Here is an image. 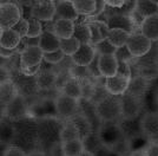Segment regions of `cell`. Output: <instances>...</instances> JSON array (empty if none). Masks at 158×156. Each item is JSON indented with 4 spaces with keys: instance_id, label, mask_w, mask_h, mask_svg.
<instances>
[{
    "instance_id": "obj_1",
    "label": "cell",
    "mask_w": 158,
    "mask_h": 156,
    "mask_svg": "<svg viewBox=\"0 0 158 156\" xmlns=\"http://www.w3.org/2000/svg\"><path fill=\"white\" fill-rule=\"evenodd\" d=\"M63 123L58 118L52 116H46L40 118L38 121V138L39 144L44 148H46V151L52 145L60 142V131H61Z\"/></svg>"
},
{
    "instance_id": "obj_2",
    "label": "cell",
    "mask_w": 158,
    "mask_h": 156,
    "mask_svg": "<svg viewBox=\"0 0 158 156\" xmlns=\"http://www.w3.org/2000/svg\"><path fill=\"white\" fill-rule=\"evenodd\" d=\"M94 111L102 123H116L122 118V96H106L94 105Z\"/></svg>"
},
{
    "instance_id": "obj_3",
    "label": "cell",
    "mask_w": 158,
    "mask_h": 156,
    "mask_svg": "<svg viewBox=\"0 0 158 156\" xmlns=\"http://www.w3.org/2000/svg\"><path fill=\"white\" fill-rule=\"evenodd\" d=\"M98 134L104 145L110 147L113 150L125 142V137L118 123H102Z\"/></svg>"
},
{
    "instance_id": "obj_4",
    "label": "cell",
    "mask_w": 158,
    "mask_h": 156,
    "mask_svg": "<svg viewBox=\"0 0 158 156\" xmlns=\"http://www.w3.org/2000/svg\"><path fill=\"white\" fill-rule=\"evenodd\" d=\"M80 101L66 96L59 92L54 98V109L57 116L64 119H71L73 116L79 114L80 109Z\"/></svg>"
},
{
    "instance_id": "obj_5",
    "label": "cell",
    "mask_w": 158,
    "mask_h": 156,
    "mask_svg": "<svg viewBox=\"0 0 158 156\" xmlns=\"http://www.w3.org/2000/svg\"><path fill=\"white\" fill-rule=\"evenodd\" d=\"M23 18L18 4L11 1H1L0 5V30L13 28Z\"/></svg>"
},
{
    "instance_id": "obj_6",
    "label": "cell",
    "mask_w": 158,
    "mask_h": 156,
    "mask_svg": "<svg viewBox=\"0 0 158 156\" xmlns=\"http://www.w3.org/2000/svg\"><path fill=\"white\" fill-rule=\"evenodd\" d=\"M125 46L132 58L139 59L149 53V51L151 50L152 41L140 32H136L130 34Z\"/></svg>"
},
{
    "instance_id": "obj_7",
    "label": "cell",
    "mask_w": 158,
    "mask_h": 156,
    "mask_svg": "<svg viewBox=\"0 0 158 156\" xmlns=\"http://www.w3.org/2000/svg\"><path fill=\"white\" fill-rule=\"evenodd\" d=\"M144 98L124 93L122 96V118L123 119H137L139 114L144 109Z\"/></svg>"
},
{
    "instance_id": "obj_8",
    "label": "cell",
    "mask_w": 158,
    "mask_h": 156,
    "mask_svg": "<svg viewBox=\"0 0 158 156\" xmlns=\"http://www.w3.org/2000/svg\"><path fill=\"white\" fill-rule=\"evenodd\" d=\"M56 17V1L40 0L33 1L30 7V18L40 21H52Z\"/></svg>"
},
{
    "instance_id": "obj_9",
    "label": "cell",
    "mask_w": 158,
    "mask_h": 156,
    "mask_svg": "<svg viewBox=\"0 0 158 156\" xmlns=\"http://www.w3.org/2000/svg\"><path fill=\"white\" fill-rule=\"evenodd\" d=\"M2 115L11 121H19L26 115L27 112V101L25 96L18 95L2 108Z\"/></svg>"
},
{
    "instance_id": "obj_10",
    "label": "cell",
    "mask_w": 158,
    "mask_h": 156,
    "mask_svg": "<svg viewBox=\"0 0 158 156\" xmlns=\"http://www.w3.org/2000/svg\"><path fill=\"white\" fill-rule=\"evenodd\" d=\"M44 60V52L39 46H27L19 54L20 69H30L41 65Z\"/></svg>"
},
{
    "instance_id": "obj_11",
    "label": "cell",
    "mask_w": 158,
    "mask_h": 156,
    "mask_svg": "<svg viewBox=\"0 0 158 156\" xmlns=\"http://www.w3.org/2000/svg\"><path fill=\"white\" fill-rule=\"evenodd\" d=\"M130 80H131L130 77H126V76L117 73L114 77L106 78L104 84H105V89L109 92V95H112V96H123L127 91V89H129Z\"/></svg>"
},
{
    "instance_id": "obj_12",
    "label": "cell",
    "mask_w": 158,
    "mask_h": 156,
    "mask_svg": "<svg viewBox=\"0 0 158 156\" xmlns=\"http://www.w3.org/2000/svg\"><path fill=\"white\" fill-rule=\"evenodd\" d=\"M109 28H119V30H124L126 32H129L130 34L137 32V27L135 26L132 18L130 14H123V13H117L107 17V19L105 20Z\"/></svg>"
},
{
    "instance_id": "obj_13",
    "label": "cell",
    "mask_w": 158,
    "mask_h": 156,
    "mask_svg": "<svg viewBox=\"0 0 158 156\" xmlns=\"http://www.w3.org/2000/svg\"><path fill=\"white\" fill-rule=\"evenodd\" d=\"M38 89L41 91H50L58 86L59 73L48 69H40L35 76Z\"/></svg>"
},
{
    "instance_id": "obj_14",
    "label": "cell",
    "mask_w": 158,
    "mask_h": 156,
    "mask_svg": "<svg viewBox=\"0 0 158 156\" xmlns=\"http://www.w3.org/2000/svg\"><path fill=\"white\" fill-rule=\"evenodd\" d=\"M98 67L102 77H114L118 71V60L114 54H98Z\"/></svg>"
},
{
    "instance_id": "obj_15",
    "label": "cell",
    "mask_w": 158,
    "mask_h": 156,
    "mask_svg": "<svg viewBox=\"0 0 158 156\" xmlns=\"http://www.w3.org/2000/svg\"><path fill=\"white\" fill-rule=\"evenodd\" d=\"M96 56H97V52L93 46H91L90 44H83L80 45L78 51L71 57V60L77 66L87 67L93 62V59L96 58Z\"/></svg>"
},
{
    "instance_id": "obj_16",
    "label": "cell",
    "mask_w": 158,
    "mask_h": 156,
    "mask_svg": "<svg viewBox=\"0 0 158 156\" xmlns=\"http://www.w3.org/2000/svg\"><path fill=\"white\" fill-rule=\"evenodd\" d=\"M89 27L91 31V46H97L99 43L104 41L109 37L110 28L104 20H91L89 23Z\"/></svg>"
},
{
    "instance_id": "obj_17",
    "label": "cell",
    "mask_w": 158,
    "mask_h": 156,
    "mask_svg": "<svg viewBox=\"0 0 158 156\" xmlns=\"http://www.w3.org/2000/svg\"><path fill=\"white\" fill-rule=\"evenodd\" d=\"M149 86H150V80L142 76H135L131 77L129 89L125 93H130L132 96H136L139 98H144L149 92Z\"/></svg>"
},
{
    "instance_id": "obj_18",
    "label": "cell",
    "mask_w": 158,
    "mask_h": 156,
    "mask_svg": "<svg viewBox=\"0 0 158 156\" xmlns=\"http://www.w3.org/2000/svg\"><path fill=\"white\" fill-rule=\"evenodd\" d=\"M142 132L146 136L158 135V111H148L140 118Z\"/></svg>"
},
{
    "instance_id": "obj_19",
    "label": "cell",
    "mask_w": 158,
    "mask_h": 156,
    "mask_svg": "<svg viewBox=\"0 0 158 156\" xmlns=\"http://www.w3.org/2000/svg\"><path fill=\"white\" fill-rule=\"evenodd\" d=\"M56 20L57 19H67L77 21L79 19V14L73 7L72 1L60 0L56 1Z\"/></svg>"
},
{
    "instance_id": "obj_20",
    "label": "cell",
    "mask_w": 158,
    "mask_h": 156,
    "mask_svg": "<svg viewBox=\"0 0 158 156\" xmlns=\"http://www.w3.org/2000/svg\"><path fill=\"white\" fill-rule=\"evenodd\" d=\"M21 40L23 38L20 37V34L17 31H14L13 28L1 30L0 32V46L4 49L15 50L20 46Z\"/></svg>"
},
{
    "instance_id": "obj_21",
    "label": "cell",
    "mask_w": 158,
    "mask_h": 156,
    "mask_svg": "<svg viewBox=\"0 0 158 156\" xmlns=\"http://www.w3.org/2000/svg\"><path fill=\"white\" fill-rule=\"evenodd\" d=\"M74 27L76 21L67 19H57L54 20V27L53 33L61 40V39L72 38L74 34Z\"/></svg>"
},
{
    "instance_id": "obj_22",
    "label": "cell",
    "mask_w": 158,
    "mask_h": 156,
    "mask_svg": "<svg viewBox=\"0 0 158 156\" xmlns=\"http://www.w3.org/2000/svg\"><path fill=\"white\" fill-rule=\"evenodd\" d=\"M39 47L44 53H52L60 50V39L52 32L43 31L40 36Z\"/></svg>"
},
{
    "instance_id": "obj_23",
    "label": "cell",
    "mask_w": 158,
    "mask_h": 156,
    "mask_svg": "<svg viewBox=\"0 0 158 156\" xmlns=\"http://www.w3.org/2000/svg\"><path fill=\"white\" fill-rule=\"evenodd\" d=\"M60 92L77 101L83 99V85L81 82L77 78L70 77L66 80L64 85L60 88Z\"/></svg>"
},
{
    "instance_id": "obj_24",
    "label": "cell",
    "mask_w": 158,
    "mask_h": 156,
    "mask_svg": "<svg viewBox=\"0 0 158 156\" xmlns=\"http://www.w3.org/2000/svg\"><path fill=\"white\" fill-rule=\"evenodd\" d=\"M140 33L151 41L158 40V14L145 18L140 26Z\"/></svg>"
},
{
    "instance_id": "obj_25",
    "label": "cell",
    "mask_w": 158,
    "mask_h": 156,
    "mask_svg": "<svg viewBox=\"0 0 158 156\" xmlns=\"http://www.w3.org/2000/svg\"><path fill=\"white\" fill-rule=\"evenodd\" d=\"M0 91H1V105H2V108L6 106L15 96L19 95L18 88H17L13 79H8V80H5V82H1Z\"/></svg>"
},
{
    "instance_id": "obj_26",
    "label": "cell",
    "mask_w": 158,
    "mask_h": 156,
    "mask_svg": "<svg viewBox=\"0 0 158 156\" xmlns=\"http://www.w3.org/2000/svg\"><path fill=\"white\" fill-rule=\"evenodd\" d=\"M71 119L73 121V123L77 125L79 132H80L81 140L85 138L86 136H89V135H91L92 132H94V129H93V125L91 123V121L84 114L79 112L76 116H73Z\"/></svg>"
},
{
    "instance_id": "obj_27",
    "label": "cell",
    "mask_w": 158,
    "mask_h": 156,
    "mask_svg": "<svg viewBox=\"0 0 158 156\" xmlns=\"http://www.w3.org/2000/svg\"><path fill=\"white\" fill-rule=\"evenodd\" d=\"M77 138H81L77 125L73 123L72 119H66L63 123L61 131H60V142L64 143L67 141L77 140Z\"/></svg>"
},
{
    "instance_id": "obj_28",
    "label": "cell",
    "mask_w": 158,
    "mask_h": 156,
    "mask_svg": "<svg viewBox=\"0 0 158 156\" xmlns=\"http://www.w3.org/2000/svg\"><path fill=\"white\" fill-rule=\"evenodd\" d=\"M129 37H130V33L124 31V30L112 28V30H110V33H109L107 41L112 46H114L116 49H120V47H124L126 45Z\"/></svg>"
},
{
    "instance_id": "obj_29",
    "label": "cell",
    "mask_w": 158,
    "mask_h": 156,
    "mask_svg": "<svg viewBox=\"0 0 158 156\" xmlns=\"http://www.w3.org/2000/svg\"><path fill=\"white\" fill-rule=\"evenodd\" d=\"M135 11L145 19L150 15L158 14V2L157 1H143V0L136 1Z\"/></svg>"
},
{
    "instance_id": "obj_30",
    "label": "cell",
    "mask_w": 158,
    "mask_h": 156,
    "mask_svg": "<svg viewBox=\"0 0 158 156\" xmlns=\"http://www.w3.org/2000/svg\"><path fill=\"white\" fill-rule=\"evenodd\" d=\"M61 149H63L64 156H80V154L85 150L81 138L61 143Z\"/></svg>"
},
{
    "instance_id": "obj_31",
    "label": "cell",
    "mask_w": 158,
    "mask_h": 156,
    "mask_svg": "<svg viewBox=\"0 0 158 156\" xmlns=\"http://www.w3.org/2000/svg\"><path fill=\"white\" fill-rule=\"evenodd\" d=\"M72 2L74 10L77 11L79 15L90 17L96 11V5H97L96 0H74Z\"/></svg>"
},
{
    "instance_id": "obj_32",
    "label": "cell",
    "mask_w": 158,
    "mask_h": 156,
    "mask_svg": "<svg viewBox=\"0 0 158 156\" xmlns=\"http://www.w3.org/2000/svg\"><path fill=\"white\" fill-rule=\"evenodd\" d=\"M83 143H84V149L92 153L93 155L104 145L98 132H92L91 135L83 138Z\"/></svg>"
},
{
    "instance_id": "obj_33",
    "label": "cell",
    "mask_w": 158,
    "mask_h": 156,
    "mask_svg": "<svg viewBox=\"0 0 158 156\" xmlns=\"http://www.w3.org/2000/svg\"><path fill=\"white\" fill-rule=\"evenodd\" d=\"M74 38L79 40V43L83 44H90L91 43V31L89 24L85 23H76V27H74Z\"/></svg>"
},
{
    "instance_id": "obj_34",
    "label": "cell",
    "mask_w": 158,
    "mask_h": 156,
    "mask_svg": "<svg viewBox=\"0 0 158 156\" xmlns=\"http://www.w3.org/2000/svg\"><path fill=\"white\" fill-rule=\"evenodd\" d=\"M80 43L77 38H69V39H61L60 40V51L65 54L66 57H72L73 54L79 50Z\"/></svg>"
},
{
    "instance_id": "obj_35",
    "label": "cell",
    "mask_w": 158,
    "mask_h": 156,
    "mask_svg": "<svg viewBox=\"0 0 158 156\" xmlns=\"http://www.w3.org/2000/svg\"><path fill=\"white\" fill-rule=\"evenodd\" d=\"M8 121L6 122L2 119V122H1V141L2 143L7 142L12 144L14 137H15V127H14V124L10 123Z\"/></svg>"
},
{
    "instance_id": "obj_36",
    "label": "cell",
    "mask_w": 158,
    "mask_h": 156,
    "mask_svg": "<svg viewBox=\"0 0 158 156\" xmlns=\"http://www.w3.org/2000/svg\"><path fill=\"white\" fill-rule=\"evenodd\" d=\"M28 33L27 38H39L43 33V25L41 21L34 18H28Z\"/></svg>"
},
{
    "instance_id": "obj_37",
    "label": "cell",
    "mask_w": 158,
    "mask_h": 156,
    "mask_svg": "<svg viewBox=\"0 0 158 156\" xmlns=\"http://www.w3.org/2000/svg\"><path fill=\"white\" fill-rule=\"evenodd\" d=\"M66 58V56L60 51H56L52 52V53H44V60L47 64H52V65H57L61 63L64 59Z\"/></svg>"
},
{
    "instance_id": "obj_38",
    "label": "cell",
    "mask_w": 158,
    "mask_h": 156,
    "mask_svg": "<svg viewBox=\"0 0 158 156\" xmlns=\"http://www.w3.org/2000/svg\"><path fill=\"white\" fill-rule=\"evenodd\" d=\"M94 49H96V52L98 54H114L116 51H117V49L114 46H112L107 41V39L102 41V43H99L97 46H94Z\"/></svg>"
},
{
    "instance_id": "obj_39",
    "label": "cell",
    "mask_w": 158,
    "mask_h": 156,
    "mask_svg": "<svg viewBox=\"0 0 158 156\" xmlns=\"http://www.w3.org/2000/svg\"><path fill=\"white\" fill-rule=\"evenodd\" d=\"M28 26H30L28 25V18H24L23 17L19 23L13 27V30L19 33L21 38H26L27 33H28Z\"/></svg>"
},
{
    "instance_id": "obj_40",
    "label": "cell",
    "mask_w": 158,
    "mask_h": 156,
    "mask_svg": "<svg viewBox=\"0 0 158 156\" xmlns=\"http://www.w3.org/2000/svg\"><path fill=\"white\" fill-rule=\"evenodd\" d=\"M28 153H26L23 148L18 145H8L4 153V156H27Z\"/></svg>"
},
{
    "instance_id": "obj_41",
    "label": "cell",
    "mask_w": 158,
    "mask_h": 156,
    "mask_svg": "<svg viewBox=\"0 0 158 156\" xmlns=\"http://www.w3.org/2000/svg\"><path fill=\"white\" fill-rule=\"evenodd\" d=\"M114 56H116V58H117L118 62H131L132 59H133L131 57V54H130V52L127 51L126 46L120 47V49H117Z\"/></svg>"
},
{
    "instance_id": "obj_42",
    "label": "cell",
    "mask_w": 158,
    "mask_h": 156,
    "mask_svg": "<svg viewBox=\"0 0 158 156\" xmlns=\"http://www.w3.org/2000/svg\"><path fill=\"white\" fill-rule=\"evenodd\" d=\"M117 73L131 78L132 73H131V64H130V62H118V71H117Z\"/></svg>"
},
{
    "instance_id": "obj_43",
    "label": "cell",
    "mask_w": 158,
    "mask_h": 156,
    "mask_svg": "<svg viewBox=\"0 0 158 156\" xmlns=\"http://www.w3.org/2000/svg\"><path fill=\"white\" fill-rule=\"evenodd\" d=\"M45 153H46V156H64V153L61 149V143H57V144L52 145Z\"/></svg>"
},
{
    "instance_id": "obj_44",
    "label": "cell",
    "mask_w": 158,
    "mask_h": 156,
    "mask_svg": "<svg viewBox=\"0 0 158 156\" xmlns=\"http://www.w3.org/2000/svg\"><path fill=\"white\" fill-rule=\"evenodd\" d=\"M96 1H97L96 11L93 12L92 15H90L91 18H92V17H99V15H102V13H104L105 12V10H106L105 0H96Z\"/></svg>"
},
{
    "instance_id": "obj_45",
    "label": "cell",
    "mask_w": 158,
    "mask_h": 156,
    "mask_svg": "<svg viewBox=\"0 0 158 156\" xmlns=\"http://www.w3.org/2000/svg\"><path fill=\"white\" fill-rule=\"evenodd\" d=\"M106 7H110V8H122V7L125 5V1L124 0H105Z\"/></svg>"
},
{
    "instance_id": "obj_46",
    "label": "cell",
    "mask_w": 158,
    "mask_h": 156,
    "mask_svg": "<svg viewBox=\"0 0 158 156\" xmlns=\"http://www.w3.org/2000/svg\"><path fill=\"white\" fill-rule=\"evenodd\" d=\"M146 156H158V144L152 143L146 149Z\"/></svg>"
},
{
    "instance_id": "obj_47",
    "label": "cell",
    "mask_w": 158,
    "mask_h": 156,
    "mask_svg": "<svg viewBox=\"0 0 158 156\" xmlns=\"http://www.w3.org/2000/svg\"><path fill=\"white\" fill-rule=\"evenodd\" d=\"M27 156H46V153H45V150L35 149L33 150V151H30Z\"/></svg>"
},
{
    "instance_id": "obj_48",
    "label": "cell",
    "mask_w": 158,
    "mask_h": 156,
    "mask_svg": "<svg viewBox=\"0 0 158 156\" xmlns=\"http://www.w3.org/2000/svg\"><path fill=\"white\" fill-rule=\"evenodd\" d=\"M80 156H94L92 154V153H90V151H87V150H84L81 154H80Z\"/></svg>"
},
{
    "instance_id": "obj_49",
    "label": "cell",
    "mask_w": 158,
    "mask_h": 156,
    "mask_svg": "<svg viewBox=\"0 0 158 156\" xmlns=\"http://www.w3.org/2000/svg\"><path fill=\"white\" fill-rule=\"evenodd\" d=\"M156 65H157V69H158V60H157V63H156Z\"/></svg>"
}]
</instances>
